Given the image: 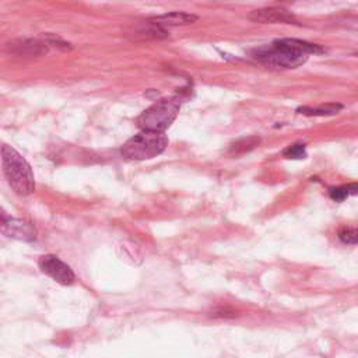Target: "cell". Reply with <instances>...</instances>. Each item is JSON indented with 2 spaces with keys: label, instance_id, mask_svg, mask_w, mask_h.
<instances>
[{
  "label": "cell",
  "instance_id": "cell-16",
  "mask_svg": "<svg viewBox=\"0 0 358 358\" xmlns=\"http://www.w3.org/2000/svg\"><path fill=\"white\" fill-rule=\"evenodd\" d=\"M329 196H330L334 201H343V200L347 199V192L344 190L343 186L330 187V189H329Z\"/></svg>",
  "mask_w": 358,
  "mask_h": 358
},
{
  "label": "cell",
  "instance_id": "cell-10",
  "mask_svg": "<svg viewBox=\"0 0 358 358\" xmlns=\"http://www.w3.org/2000/svg\"><path fill=\"white\" fill-rule=\"evenodd\" d=\"M150 20H152L154 22L162 25L164 28L166 27H176V25H189L197 21V15L194 14H189V13H183V11H172V13H166L162 15H157V17H151Z\"/></svg>",
  "mask_w": 358,
  "mask_h": 358
},
{
  "label": "cell",
  "instance_id": "cell-3",
  "mask_svg": "<svg viewBox=\"0 0 358 358\" xmlns=\"http://www.w3.org/2000/svg\"><path fill=\"white\" fill-rule=\"evenodd\" d=\"M166 145L168 137L164 133L141 130L123 144L122 155L133 161L151 159L164 152Z\"/></svg>",
  "mask_w": 358,
  "mask_h": 358
},
{
  "label": "cell",
  "instance_id": "cell-8",
  "mask_svg": "<svg viewBox=\"0 0 358 358\" xmlns=\"http://www.w3.org/2000/svg\"><path fill=\"white\" fill-rule=\"evenodd\" d=\"M1 232L8 238L24 242H31L36 238V231L31 222L21 218H6L4 215L1 221Z\"/></svg>",
  "mask_w": 358,
  "mask_h": 358
},
{
  "label": "cell",
  "instance_id": "cell-2",
  "mask_svg": "<svg viewBox=\"0 0 358 358\" xmlns=\"http://www.w3.org/2000/svg\"><path fill=\"white\" fill-rule=\"evenodd\" d=\"M180 109V98H162L148 106L138 117L137 124L143 130L164 133L176 119Z\"/></svg>",
  "mask_w": 358,
  "mask_h": 358
},
{
  "label": "cell",
  "instance_id": "cell-4",
  "mask_svg": "<svg viewBox=\"0 0 358 358\" xmlns=\"http://www.w3.org/2000/svg\"><path fill=\"white\" fill-rule=\"evenodd\" d=\"M252 55L260 63L277 69H295L308 60V55L291 48L282 39H277L271 45L257 48Z\"/></svg>",
  "mask_w": 358,
  "mask_h": 358
},
{
  "label": "cell",
  "instance_id": "cell-9",
  "mask_svg": "<svg viewBox=\"0 0 358 358\" xmlns=\"http://www.w3.org/2000/svg\"><path fill=\"white\" fill-rule=\"evenodd\" d=\"M253 22L259 24H296L295 17L282 7H264L249 14Z\"/></svg>",
  "mask_w": 358,
  "mask_h": 358
},
{
  "label": "cell",
  "instance_id": "cell-15",
  "mask_svg": "<svg viewBox=\"0 0 358 358\" xmlns=\"http://www.w3.org/2000/svg\"><path fill=\"white\" fill-rule=\"evenodd\" d=\"M42 39L48 43V46H55V48H59L62 50H69L71 49V45L66 41H63L62 38L56 36L55 34H43L42 35Z\"/></svg>",
  "mask_w": 358,
  "mask_h": 358
},
{
  "label": "cell",
  "instance_id": "cell-12",
  "mask_svg": "<svg viewBox=\"0 0 358 358\" xmlns=\"http://www.w3.org/2000/svg\"><path fill=\"white\" fill-rule=\"evenodd\" d=\"M343 109L341 103H326L322 106H316V108H308V106H302L298 108L296 112L301 115H306V116H331L338 113Z\"/></svg>",
  "mask_w": 358,
  "mask_h": 358
},
{
  "label": "cell",
  "instance_id": "cell-17",
  "mask_svg": "<svg viewBox=\"0 0 358 358\" xmlns=\"http://www.w3.org/2000/svg\"><path fill=\"white\" fill-rule=\"evenodd\" d=\"M343 187L347 192V196H358V182L343 185Z\"/></svg>",
  "mask_w": 358,
  "mask_h": 358
},
{
  "label": "cell",
  "instance_id": "cell-5",
  "mask_svg": "<svg viewBox=\"0 0 358 358\" xmlns=\"http://www.w3.org/2000/svg\"><path fill=\"white\" fill-rule=\"evenodd\" d=\"M38 266L42 273H45L48 277L62 285H70L76 280V275L70 266H67L55 255L41 256L38 260Z\"/></svg>",
  "mask_w": 358,
  "mask_h": 358
},
{
  "label": "cell",
  "instance_id": "cell-1",
  "mask_svg": "<svg viewBox=\"0 0 358 358\" xmlns=\"http://www.w3.org/2000/svg\"><path fill=\"white\" fill-rule=\"evenodd\" d=\"M1 165L7 182L15 193L28 196L35 190V179L29 164L7 144L1 145Z\"/></svg>",
  "mask_w": 358,
  "mask_h": 358
},
{
  "label": "cell",
  "instance_id": "cell-11",
  "mask_svg": "<svg viewBox=\"0 0 358 358\" xmlns=\"http://www.w3.org/2000/svg\"><path fill=\"white\" fill-rule=\"evenodd\" d=\"M259 144H260V137H257V136H249L245 138H239L229 145L228 154L229 155H242L245 152L252 151Z\"/></svg>",
  "mask_w": 358,
  "mask_h": 358
},
{
  "label": "cell",
  "instance_id": "cell-6",
  "mask_svg": "<svg viewBox=\"0 0 358 358\" xmlns=\"http://www.w3.org/2000/svg\"><path fill=\"white\" fill-rule=\"evenodd\" d=\"M4 50L22 57H39L48 53L49 46L42 38H17L8 41Z\"/></svg>",
  "mask_w": 358,
  "mask_h": 358
},
{
  "label": "cell",
  "instance_id": "cell-14",
  "mask_svg": "<svg viewBox=\"0 0 358 358\" xmlns=\"http://www.w3.org/2000/svg\"><path fill=\"white\" fill-rule=\"evenodd\" d=\"M282 157L288 158V159H302L306 157V148L305 144L296 143V144H291L287 148L282 150Z\"/></svg>",
  "mask_w": 358,
  "mask_h": 358
},
{
  "label": "cell",
  "instance_id": "cell-13",
  "mask_svg": "<svg viewBox=\"0 0 358 358\" xmlns=\"http://www.w3.org/2000/svg\"><path fill=\"white\" fill-rule=\"evenodd\" d=\"M338 238L343 243L347 245H355L358 243V227L345 225L338 229Z\"/></svg>",
  "mask_w": 358,
  "mask_h": 358
},
{
  "label": "cell",
  "instance_id": "cell-7",
  "mask_svg": "<svg viewBox=\"0 0 358 358\" xmlns=\"http://www.w3.org/2000/svg\"><path fill=\"white\" fill-rule=\"evenodd\" d=\"M127 36L131 41L136 42H144V41H155V39H164L169 36V32L162 25L154 22L152 20H145L134 24L129 32Z\"/></svg>",
  "mask_w": 358,
  "mask_h": 358
}]
</instances>
